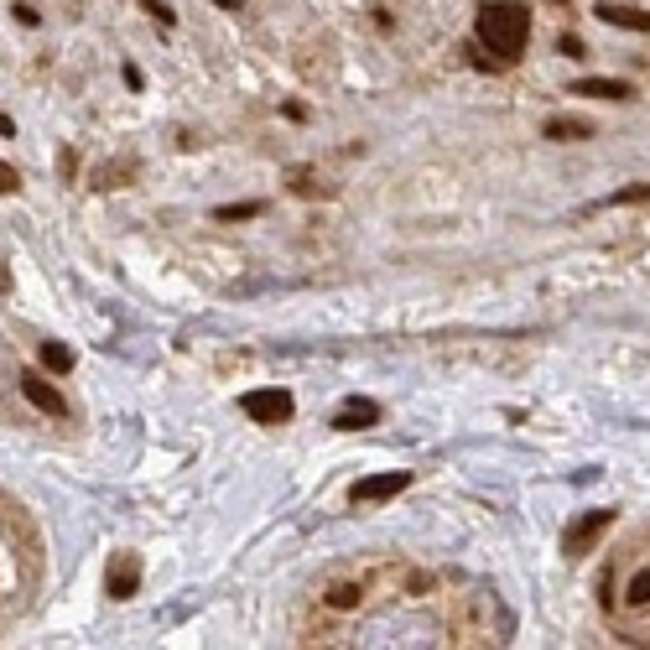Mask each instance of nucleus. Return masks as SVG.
I'll return each mask as SVG.
<instances>
[{
  "instance_id": "f257e3e1",
  "label": "nucleus",
  "mask_w": 650,
  "mask_h": 650,
  "mask_svg": "<svg viewBox=\"0 0 650 650\" xmlns=\"http://www.w3.org/2000/svg\"><path fill=\"white\" fill-rule=\"evenodd\" d=\"M479 42L495 53L500 62L521 58L526 53V37H531V16H526V5H515V0H489V5H479Z\"/></svg>"
},
{
  "instance_id": "f03ea898",
  "label": "nucleus",
  "mask_w": 650,
  "mask_h": 650,
  "mask_svg": "<svg viewBox=\"0 0 650 650\" xmlns=\"http://www.w3.org/2000/svg\"><path fill=\"white\" fill-rule=\"evenodd\" d=\"M239 412L250 416V421H261V427H281V421H292V390H245L239 396Z\"/></svg>"
},
{
  "instance_id": "7ed1b4c3",
  "label": "nucleus",
  "mask_w": 650,
  "mask_h": 650,
  "mask_svg": "<svg viewBox=\"0 0 650 650\" xmlns=\"http://www.w3.org/2000/svg\"><path fill=\"white\" fill-rule=\"evenodd\" d=\"M614 526V510H588L578 526H567V536H562V552L567 557H588L593 546H598V536Z\"/></svg>"
},
{
  "instance_id": "20e7f679",
  "label": "nucleus",
  "mask_w": 650,
  "mask_h": 650,
  "mask_svg": "<svg viewBox=\"0 0 650 650\" xmlns=\"http://www.w3.org/2000/svg\"><path fill=\"white\" fill-rule=\"evenodd\" d=\"M136 588H141V557L136 552H115L110 557V572H104V593L115 604H125V598H136Z\"/></svg>"
},
{
  "instance_id": "39448f33",
  "label": "nucleus",
  "mask_w": 650,
  "mask_h": 650,
  "mask_svg": "<svg viewBox=\"0 0 650 650\" xmlns=\"http://www.w3.org/2000/svg\"><path fill=\"white\" fill-rule=\"evenodd\" d=\"M412 484V473H370V479H359L354 489H349V500L354 504H380V500H390V495H401Z\"/></svg>"
},
{
  "instance_id": "423d86ee",
  "label": "nucleus",
  "mask_w": 650,
  "mask_h": 650,
  "mask_svg": "<svg viewBox=\"0 0 650 650\" xmlns=\"http://www.w3.org/2000/svg\"><path fill=\"white\" fill-rule=\"evenodd\" d=\"M21 396H27V401L42 416H62V412H68V401L58 396V385L47 380V375H37V370H31V375H21Z\"/></svg>"
},
{
  "instance_id": "0eeeda50",
  "label": "nucleus",
  "mask_w": 650,
  "mask_h": 650,
  "mask_svg": "<svg viewBox=\"0 0 650 650\" xmlns=\"http://www.w3.org/2000/svg\"><path fill=\"white\" fill-rule=\"evenodd\" d=\"M604 27H624V31H650V16L646 11H635V5H614V0H598V11H593Z\"/></svg>"
},
{
  "instance_id": "6e6552de",
  "label": "nucleus",
  "mask_w": 650,
  "mask_h": 650,
  "mask_svg": "<svg viewBox=\"0 0 650 650\" xmlns=\"http://www.w3.org/2000/svg\"><path fill=\"white\" fill-rule=\"evenodd\" d=\"M380 421V406L375 401H344V412L333 416V432H359V427H375Z\"/></svg>"
},
{
  "instance_id": "1a4fd4ad",
  "label": "nucleus",
  "mask_w": 650,
  "mask_h": 650,
  "mask_svg": "<svg viewBox=\"0 0 650 650\" xmlns=\"http://www.w3.org/2000/svg\"><path fill=\"white\" fill-rule=\"evenodd\" d=\"M546 141H588L593 136V120H578V115H552L541 125Z\"/></svg>"
},
{
  "instance_id": "9d476101",
  "label": "nucleus",
  "mask_w": 650,
  "mask_h": 650,
  "mask_svg": "<svg viewBox=\"0 0 650 650\" xmlns=\"http://www.w3.org/2000/svg\"><path fill=\"white\" fill-rule=\"evenodd\" d=\"M572 94H588V99H635V89L624 79H578Z\"/></svg>"
},
{
  "instance_id": "9b49d317",
  "label": "nucleus",
  "mask_w": 650,
  "mask_h": 650,
  "mask_svg": "<svg viewBox=\"0 0 650 650\" xmlns=\"http://www.w3.org/2000/svg\"><path fill=\"white\" fill-rule=\"evenodd\" d=\"M37 354H42V370H53V375H68V370H73V349L58 344V338H47Z\"/></svg>"
},
{
  "instance_id": "f8f14e48",
  "label": "nucleus",
  "mask_w": 650,
  "mask_h": 650,
  "mask_svg": "<svg viewBox=\"0 0 650 650\" xmlns=\"http://www.w3.org/2000/svg\"><path fill=\"white\" fill-rule=\"evenodd\" d=\"M266 213V204L261 198H250V204H224V208H213V219L219 224H239V219H261Z\"/></svg>"
},
{
  "instance_id": "ddd939ff",
  "label": "nucleus",
  "mask_w": 650,
  "mask_h": 650,
  "mask_svg": "<svg viewBox=\"0 0 650 650\" xmlns=\"http://www.w3.org/2000/svg\"><path fill=\"white\" fill-rule=\"evenodd\" d=\"M624 604L629 609H650V567H635V578L624 588Z\"/></svg>"
},
{
  "instance_id": "4468645a",
  "label": "nucleus",
  "mask_w": 650,
  "mask_h": 650,
  "mask_svg": "<svg viewBox=\"0 0 650 650\" xmlns=\"http://www.w3.org/2000/svg\"><path fill=\"white\" fill-rule=\"evenodd\" d=\"M624 204H650V182H629V188L604 198V208H624Z\"/></svg>"
},
{
  "instance_id": "2eb2a0df",
  "label": "nucleus",
  "mask_w": 650,
  "mask_h": 650,
  "mask_svg": "<svg viewBox=\"0 0 650 650\" xmlns=\"http://www.w3.org/2000/svg\"><path fill=\"white\" fill-rule=\"evenodd\" d=\"M359 598H364L359 583H338V588H328V609H359Z\"/></svg>"
},
{
  "instance_id": "dca6fc26",
  "label": "nucleus",
  "mask_w": 650,
  "mask_h": 650,
  "mask_svg": "<svg viewBox=\"0 0 650 650\" xmlns=\"http://www.w3.org/2000/svg\"><path fill=\"white\" fill-rule=\"evenodd\" d=\"M141 11H146V16H156L162 27H178V16H172V5H167V0H141Z\"/></svg>"
},
{
  "instance_id": "f3484780",
  "label": "nucleus",
  "mask_w": 650,
  "mask_h": 650,
  "mask_svg": "<svg viewBox=\"0 0 650 650\" xmlns=\"http://www.w3.org/2000/svg\"><path fill=\"white\" fill-rule=\"evenodd\" d=\"M120 79H125V89H130V94L146 89V79H141V68H136V62H125V68H120Z\"/></svg>"
},
{
  "instance_id": "a211bd4d",
  "label": "nucleus",
  "mask_w": 650,
  "mask_h": 650,
  "mask_svg": "<svg viewBox=\"0 0 650 650\" xmlns=\"http://www.w3.org/2000/svg\"><path fill=\"white\" fill-rule=\"evenodd\" d=\"M557 53H562V58H583V42H578L572 31H562V37H557Z\"/></svg>"
},
{
  "instance_id": "6ab92c4d",
  "label": "nucleus",
  "mask_w": 650,
  "mask_h": 650,
  "mask_svg": "<svg viewBox=\"0 0 650 650\" xmlns=\"http://www.w3.org/2000/svg\"><path fill=\"white\" fill-rule=\"evenodd\" d=\"M11 16H16V21H21V27H37V21H42V16H37V11H31V5H11Z\"/></svg>"
},
{
  "instance_id": "aec40b11",
  "label": "nucleus",
  "mask_w": 650,
  "mask_h": 650,
  "mask_svg": "<svg viewBox=\"0 0 650 650\" xmlns=\"http://www.w3.org/2000/svg\"><path fill=\"white\" fill-rule=\"evenodd\" d=\"M16 182H21V178H16V167H5V162H0V193H16Z\"/></svg>"
},
{
  "instance_id": "412c9836",
  "label": "nucleus",
  "mask_w": 650,
  "mask_h": 650,
  "mask_svg": "<svg viewBox=\"0 0 650 650\" xmlns=\"http://www.w3.org/2000/svg\"><path fill=\"white\" fill-rule=\"evenodd\" d=\"M0 136H16V125H11V115L0 110Z\"/></svg>"
},
{
  "instance_id": "4be33fe9",
  "label": "nucleus",
  "mask_w": 650,
  "mask_h": 650,
  "mask_svg": "<svg viewBox=\"0 0 650 650\" xmlns=\"http://www.w3.org/2000/svg\"><path fill=\"white\" fill-rule=\"evenodd\" d=\"M0 292H11V271L0 266Z\"/></svg>"
},
{
  "instance_id": "5701e85b",
  "label": "nucleus",
  "mask_w": 650,
  "mask_h": 650,
  "mask_svg": "<svg viewBox=\"0 0 650 650\" xmlns=\"http://www.w3.org/2000/svg\"><path fill=\"white\" fill-rule=\"evenodd\" d=\"M213 5H219V11H235L239 0H213Z\"/></svg>"
},
{
  "instance_id": "b1692460",
  "label": "nucleus",
  "mask_w": 650,
  "mask_h": 650,
  "mask_svg": "<svg viewBox=\"0 0 650 650\" xmlns=\"http://www.w3.org/2000/svg\"><path fill=\"white\" fill-rule=\"evenodd\" d=\"M552 5H567V0H552Z\"/></svg>"
}]
</instances>
